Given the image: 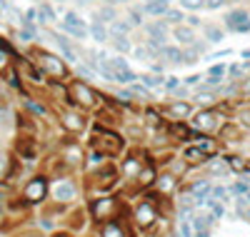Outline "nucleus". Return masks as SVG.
<instances>
[{"label":"nucleus","mask_w":250,"mask_h":237,"mask_svg":"<svg viewBox=\"0 0 250 237\" xmlns=\"http://www.w3.org/2000/svg\"><path fill=\"white\" fill-rule=\"evenodd\" d=\"M225 25L233 33H250V15L245 10H233V13H228Z\"/></svg>","instance_id":"4"},{"label":"nucleus","mask_w":250,"mask_h":237,"mask_svg":"<svg viewBox=\"0 0 250 237\" xmlns=\"http://www.w3.org/2000/svg\"><path fill=\"white\" fill-rule=\"evenodd\" d=\"M95 18H98V23H110V20H115V10L113 8H100Z\"/></svg>","instance_id":"23"},{"label":"nucleus","mask_w":250,"mask_h":237,"mask_svg":"<svg viewBox=\"0 0 250 237\" xmlns=\"http://www.w3.org/2000/svg\"><path fill=\"white\" fill-rule=\"evenodd\" d=\"M5 167V158H3V153H0V170Z\"/></svg>","instance_id":"39"},{"label":"nucleus","mask_w":250,"mask_h":237,"mask_svg":"<svg viewBox=\"0 0 250 237\" xmlns=\"http://www.w3.org/2000/svg\"><path fill=\"white\" fill-rule=\"evenodd\" d=\"M145 13H148V15H165V13H168V3H155V0H145Z\"/></svg>","instance_id":"19"},{"label":"nucleus","mask_w":250,"mask_h":237,"mask_svg":"<svg viewBox=\"0 0 250 237\" xmlns=\"http://www.w3.org/2000/svg\"><path fill=\"white\" fill-rule=\"evenodd\" d=\"M103 237H125V232H123V225L120 222H105L103 225Z\"/></svg>","instance_id":"17"},{"label":"nucleus","mask_w":250,"mask_h":237,"mask_svg":"<svg viewBox=\"0 0 250 237\" xmlns=\"http://www.w3.org/2000/svg\"><path fill=\"white\" fill-rule=\"evenodd\" d=\"M62 30H65L70 38H75V40H85V38H88L85 20H80L75 13H68L65 18H62Z\"/></svg>","instance_id":"1"},{"label":"nucleus","mask_w":250,"mask_h":237,"mask_svg":"<svg viewBox=\"0 0 250 237\" xmlns=\"http://www.w3.org/2000/svg\"><path fill=\"white\" fill-rule=\"evenodd\" d=\"M128 23L130 25H140V13H130L128 15Z\"/></svg>","instance_id":"34"},{"label":"nucleus","mask_w":250,"mask_h":237,"mask_svg":"<svg viewBox=\"0 0 250 237\" xmlns=\"http://www.w3.org/2000/svg\"><path fill=\"white\" fill-rule=\"evenodd\" d=\"M205 38L210 40V42H220L223 40V30L215 28V25H205Z\"/></svg>","instance_id":"22"},{"label":"nucleus","mask_w":250,"mask_h":237,"mask_svg":"<svg viewBox=\"0 0 250 237\" xmlns=\"http://www.w3.org/2000/svg\"><path fill=\"white\" fill-rule=\"evenodd\" d=\"M48 195V182L45 178H33L28 185H25V200L28 202H43Z\"/></svg>","instance_id":"3"},{"label":"nucleus","mask_w":250,"mask_h":237,"mask_svg":"<svg viewBox=\"0 0 250 237\" xmlns=\"http://www.w3.org/2000/svg\"><path fill=\"white\" fill-rule=\"evenodd\" d=\"M163 85H165L168 90H175V88H178V78H168V80H165Z\"/></svg>","instance_id":"33"},{"label":"nucleus","mask_w":250,"mask_h":237,"mask_svg":"<svg viewBox=\"0 0 250 237\" xmlns=\"http://www.w3.org/2000/svg\"><path fill=\"white\" fill-rule=\"evenodd\" d=\"M165 20H170V23H180V20H183V13L168 8V13H165Z\"/></svg>","instance_id":"30"},{"label":"nucleus","mask_w":250,"mask_h":237,"mask_svg":"<svg viewBox=\"0 0 250 237\" xmlns=\"http://www.w3.org/2000/svg\"><path fill=\"white\" fill-rule=\"evenodd\" d=\"M62 125H65L68 130H73V133L83 130V120H80V115H75V113H65V115H62Z\"/></svg>","instance_id":"15"},{"label":"nucleus","mask_w":250,"mask_h":237,"mask_svg":"<svg viewBox=\"0 0 250 237\" xmlns=\"http://www.w3.org/2000/svg\"><path fill=\"white\" fill-rule=\"evenodd\" d=\"M38 18H40V23H53V20H55V10L50 5H40L38 8Z\"/></svg>","instance_id":"20"},{"label":"nucleus","mask_w":250,"mask_h":237,"mask_svg":"<svg viewBox=\"0 0 250 237\" xmlns=\"http://www.w3.org/2000/svg\"><path fill=\"white\" fill-rule=\"evenodd\" d=\"M58 237H70V235H58Z\"/></svg>","instance_id":"43"},{"label":"nucleus","mask_w":250,"mask_h":237,"mask_svg":"<svg viewBox=\"0 0 250 237\" xmlns=\"http://www.w3.org/2000/svg\"><path fill=\"white\" fill-rule=\"evenodd\" d=\"M108 42H113V48L118 53H130L133 50V42L128 40V33H113Z\"/></svg>","instance_id":"10"},{"label":"nucleus","mask_w":250,"mask_h":237,"mask_svg":"<svg viewBox=\"0 0 250 237\" xmlns=\"http://www.w3.org/2000/svg\"><path fill=\"white\" fill-rule=\"evenodd\" d=\"M155 3H168L170 5V0H155Z\"/></svg>","instance_id":"41"},{"label":"nucleus","mask_w":250,"mask_h":237,"mask_svg":"<svg viewBox=\"0 0 250 237\" xmlns=\"http://www.w3.org/2000/svg\"><path fill=\"white\" fill-rule=\"evenodd\" d=\"M5 62H8V53L0 50V68H5Z\"/></svg>","instance_id":"36"},{"label":"nucleus","mask_w":250,"mask_h":237,"mask_svg":"<svg viewBox=\"0 0 250 237\" xmlns=\"http://www.w3.org/2000/svg\"><path fill=\"white\" fill-rule=\"evenodd\" d=\"M173 185H175L173 178H160V187H163V190H170Z\"/></svg>","instance_id":"32"},{"label":"nucleus","mask_w":250,"mask_h":237,"mask_svg":"<svg viewBox=\"0 0 250 237\" xmlns=\"http://www.w3.org/2000/svg\"><path fill=\"white\" fill-rule=\"evenodd\" d=\"M133 53H135V58H140V60H145V58H148V50H145V48H135Z\"/></svg>","instance_id":"35"},{"label":"nucleus","mask_w":250,"mask_h":237,"mask_svg":"<svg viewBox=\"0 0 250 237\" xmlns=\"http://www.w3.org/2000/svg\"><path fill=\"white\" fill-rule=\"evenodd\" d=\"M160 58H163V62H168V65H180L183 62V50L180 48H170V45H163L160 50Z\"/></svg>","instance_id":"9"},{"label":"nucleus","mask_w":250,"mask_h":237,"mask_svg":"<svg viewBox=\"0 0 250 237\" xmlns=\"http://www.w3.org/2000/svg\"><path fill=\"white\" fill-rule=\"evenodd\" d=\"M193 225H195V232H198V237H208V225H205V220H203V217L193 220Z\"/></svg>","instance_id":"26"},{"label":"nucleus","mask_w":250,"mask_h":237,"mask_svg":"<svg viewBox=\"0 0 250 237\" xmlns=\"http://www.w3.org/2000/svg\"><path fill=\"white\" fill-rule=\"evenodd\" d=\"M135 220H138L140 227L153 225V222H155V207H153V202H140V205L135 207Z\"/></svg>","instance_id":"7"},{"label":"nucleus","mask_w":250,"mask_h":237,"mask_svg":"<svg viewBox=\"0 0 250 237\" xmlns=\"http://www.w3.org/2000/svg\"><path fill=\"white\" fill-rule=\"evenodd\" d=\"M223 5H228V0H205V8L208 10H218Z\"/></svg>","instance_id":"31"},{"label":"nucleus","mask_w":250,"mask_h":237,"mask_svg":"<svg viewBox=\"0 0 250 237\" xmlns=\"http://www.w3.org/2000/svg\"><path fill=\"white\" fill-rule=\"evenodd\" d=\"M180 5L185 10H203L205 8V0H180Z\"/></svg>","instance_id":"25"},{"label":"nucleus","mask_w":250,"mask_h":237,"mask_svg":"<svg viewBox=\"0 0 250 237\" xmlns=\"http://www.w3.org/2000/svg\"><path fill=\"white\" fill-rule=\"evenodd\" d=\"M120 147H123V140L110 133H100V138L95 140V150L100 155H115V153H120Z\"/></svg>","instance_id":"2"},{"label":"nucleus","mask_w":250,"mask_h":237,"mask_svg":"<svg viewBox=\"0 0 250 237\" xmlns=\"http://www.w3.org/2000/svg\"><path fill=\"white\" fill-rule=\"evenodd\" d=\"M188 23H190V28H195V25H200V18L193 15V18H188Z\"/></svg>","instance_id":"37"},{"label":"nucleus","mask_w":250,"mask_h":237,"mask_svg":"<svg viewBox=\"0 0 250 237\" xmlns=\"http://www.w3.org/2000/svg\"><path fill=\"white\" fill-rule=\"evenodd\" d=\"M193 125L198 127V130H213V127H215V115H213L210 110L198 113V115H195V120H193Z\"/></svg>","instance_id":"12"},{"label":"nucleus","mask_w":250,"mask_h":237,"mask_svg":"<svg viewBox=\"0 0 250 237\" xmlns=\"http://www.w3.org/2000/svg\"><path fill=\"white\" fill-rule=\"evenodd\" d=\"M110 3H128V0H110Z\"/></svg>","instance_id":"40"},{"label":"nucleus","mask_w":250,"mask_h":237,"mask_svg":"<svg viewBox=\"0 0 250 237\" xmlns=\"http://www.w3.org/2000/svg\"><path fill=\"white\" fill-rule=\"evenodd\" d=\"M198 80H200V78H198V75H193V78H188V80H185V85H195Z\"/></svg>","instance_id":"38"},{"label":"nucleus","mask_w":250,"mask_h":237,"mask_svg":"<svg viewBox=\"0 0 250 237\" xmlns=\"http://www.w3.org/2000/svg\"><path fill=\"white\" fill-rule=\"evenodd\" d=\"M173 35H175V40H180V45H193L195 42V33L190 25H175Z\"/></svg>","instance_id":"11"},{"label":"nucleus","mask_w":250,"mask_h":237,"mask_svg":"<svg viewBox=\"0 0 250 237\" xmlns=\"http://www.w3.org/2000/svg\"><path fill=\"white\" fill-rule=\"evenodd\" d=\"M70 93H73V98H75L80 105H93V100H95L93 90L88 88L85 82H73V85H70Z\"/></svg>","instance_id":"8"},{"label":"nucleus","mask_w":250,"mask_h":237,"mask_svg":"<svg viewBox=\"0 0 250 237\" xmlns=\"http://www.w3.org/2000/svg\"><path fill=\"white\" fill-rule=\"evenodd\" d=\"M88 35H90L95 42H108V40H110V33H108L105 23H98V20H95V23L88 28Z\"/></svg>","instance_id":"13"},{"label":"nucleus","mask_w":250,"mask_h":237,"mask_svg":"<svg viewBox=\"0 0 250 237\" xmlns=\"http://www.w3.org/2000/svg\"><path fill=\"white\" fill-rule=\"evenodd\" d=\"M55 42H58V45H60V50L65 53L70 60H75V53H73V48L68 45V40H65V38H62V35H55Z\"/></svg>","instance_id":"24"},{"label":"nucleus","mask_w":250,"mask_h":237,"mask_svg":"<svg viewBox=\"0 0 250 237\" xmlns=\"http://www.w3.org/2000/svg\"><path fill=\"white\" fill-rule=\"evenodd\" d=\"M170 115H173V118H188V115H190V105L175 102V105L170 107Z\"/></svg>","instance_id":"21"},{"label":"nucleus","mask_w":250,"mask_h":237,"mask_svg":"<svg viewBox=\"0 0 250 237\" xmlns=\"http://www.w3.org/2000/svg\"><path fill=\"white\" fill-rule=\"evenodd\" d=\"M110 182H115V167H105L98 172V187H108Z\"/></svg>","instance_id":"18"},{"label":"nucleus","mask_w":250,"mask_h":237,"mask_svg":"<svg viewBox=\"0 0 250 237\" xmlns=\"http://www.w3.org/2000/svg\"><path fill=\"white\" fill-rule=\"evenodd\" d=\"M205 155H208V150H205V147H200V145L185 147V158L190 160V162H200V160H205Z\"/></svg>","instance_id":"16"},{"label":"nucleus","mask_w":250,"mask_h":237,"mask_svg":"<svg viewBox=\"0 0 250 237\" xmlns=\"http://www.w3.org/2000/svg\"><path fill=\"white\" fill-rule=\"evenodd\" d=\"M58 3H68V0H58Z\"/></svg>","instance_id":"44"},{"label":"nucleus","mask_w":250,"mask_h":237,"mask_svg":"<svg viewBox=\"0 0 250 237\" xmlns=\"http://www.w3.org/2000/svg\"><path fill=\"white\" fill-rule=\"evenodd\" d=\"M40 68H43L48 75H53V78H62V75H65V65H62L55 55H48V53L40 55Z\"/></svg>","instance_id":"6"},{"label":"nucleus","mask_w":250,"mask_h":237,"mask_svg":"<svg viewBox=\"0 0 250 237\" xmlns=\"http://www.w3.org/2000/svg\"><path fill=\"white\" fill-rule=\"evenodd\" d=\"M90 212L95 220H108L115 212V200L113 198H103V200H93L90 202Z\"/></svg>","instance_id":"5"},{"label":"nucleus","mask_w":250,"mask_h":237,"mask_svg":"<svg viewBox=\"0 0 250 237\" xmlns=\"http://www.w3.org/2000/svg\"><path fill=\"white\" fill-rule=\"evenodd\" d=\"M223 73H225V68H223V65H215V68H210V82H213V85H215V82H220Z\"/></svg>","instance_id":"29"},{"label":"nucleus","mask_w":250,"mask_h":237,"mask_svg":"<svg viewBox=\"0 0 250 237\" xmlns=\"http://www.w3.org/2000/svg\"><path fill=\"white\" fill-rule=\"evenodd\" d=\"M55 198L58 200H73V195H75V187L70 185V182H60V185H55Z\"/></svg>","instance_id":"14"},{"label":"nucleus","mask_w":250,"mask_h":237,"mask_svg":"<svg viewBox=\"0 0 250 237\" xmlns=\"http://www.w3.org/2000/svg\"><path fill=\"white\" fill-rule=\"evenodd\" d=\"M78 3H93V0H78Z\"/></svg>","instance_id":"42"},{"label":"nucleus","mask_w":250,"mask_h":237,"mask_svg":"<svg viewBox=\"0 0 250 237\" xmlns=\"http://www.w3.org/2000/svg\"><path fill=\"white\" fill-rule=\"evenodd\" d=\"M143 82L148 85V88H160V85H163V78H155V75H143Z\"/></svg>","instance_id":"27"},{"label":"nucleus","mask_w":250,"mask_h":237,"mask_svg":"<svg viewBox=\"0 0 250 237\" xmlns=\"http://www.w3.org/2000/svg\"><path fill=\"white\" fill-rule=\"evenodd\" d=\"M138 180H140V185H150V182L155 180V175H153V170H143L140 175H138Z\"/></svg>","instance_id":"28"}]
</instances>
